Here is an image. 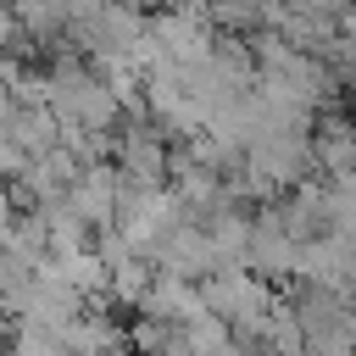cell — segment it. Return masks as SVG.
<instances>
[{"mask_svg": "<svg viewBox=\"0 0 356 356\" xmlns=\"http://www.w3.org/2000/svg\"><path fill=\"white\" fill-rule=\"evenodd\" d=\"M312 172L328 184L356 178V122L345 111H323L312 122Z\"/></svg>", "mask_w": 356, "mask_h": 356, "instance_id": "cell-7", "label": "cell"}, {"mask_svg": "<svg viewBox=\"0 0 356 356\" xmlns=\"http://www.w3.org/2000/svg\"><path fill=\"white\" fill-rule=\"evenodd\" d=\"M334 6H339V11H345V6H356V0H334Z\"/></svg>", "mask_w": 356, "mask_h": 356, "instance_id": "cell-15", "label": "cell"}, {"mask_svg": "<svg viewBox=\"0 0 356 356\" xmlns=\"http://www.w3.org/2000/svg\"><path fill=\"white\" fill-rule=\"evenodd\" d=\"M250 356H267V350H250Z\"/></svg>", "mask_w": 356, "mask_h": 356, "instance_id": "cell-17", "label": "cell"}, {"mask_svg": "<svg viewBox=\"0 0 356 356\" xmlns=\"http://www.w3.org/2000/svg\"><path fill=\"white\" fill-rule=\"evenodd\" d=\"M50 6H56V11L67 17V33H72V28H78V22H89V17H95V11L106 6V0H50Z\"/></svg>", "mask_w": 356, "mask_h": 356, "instance_id": "cell-13", "label": "cell"}, {"mask_svg": "<svg viewBox=\"0 0 356 356\" xmlns=\"http://www.w3.org/2000/svg\"><path fill=\"white\" fill-rule=\"evenodd\" d=\"M33 156L11 139V134H0V184H11V178H22V167H28Z\"/></svg>", "mask_w": 356, "mask_h": 356, "instance_id": "cell-12", "label": "cell"}, {"mask_svg": "<svg viewBox=\"0 0 356 356\" xmlns=\"http://www.w3.org/2000/svg\"><path fill=\"white\" fill-rule=\"evenodd\" d=\"M350 250H356V234H350Z\"/></svg>", "mask_w": 356, "mask_h": 356, "instance_id": "cell-16", "label": "cell"}, {"mask_svg": "<svg viewBox=\"0 0 356 356\" xmlns=\"http://www.w3.org/2000/svg\"><path fill=\"white\" fill-rule=\"evenodd\" d=\"M295 278L300 284H317V289H334V295H356V250H350V239H339V234L306 239Z\"/></svg>", "mask_w": 356, "mask_h": 356, "instance_id": "cell-6", "label": "cell"}, {"mask_svg": "<svg viewBox=\"0 0 356 356\" xmlns=\"http://www.w3.org/2000/svg\"><path fill=\"white\" fill-rule=\"evenodd\" d=\"M245 267L261 273L267 284H284L300 273V239L284 228L278 217V200H261L250 211V245H245Z\"/></svg>", "mask_w": 356, "mask_h": 356, "instance_id": "cell-3", "label": "cell"}, {"mask_svg": "<svg viewBox=\"0 0 356 356\" xmlns=\"http://www.w3.org/2000/svg\"><path fill=\"white\" fill-rule=\"evenodd\" d=\"M150 267L156 273H178V278H211L217 273V250H211V239H206V228L195 222V217H184L156 250H150Z\"/></svg>", "mask_w": 356, "mask_h": 356, "instance_id": "cell-5", "label": "cell"}, {"mask_svg": "<svg viewBox=\"0 0 356 356\" xmlns=\"http://www.w3.org/2000/svg\"><path fill=\"white\" fill-rule=\"evenodd\" d=\"M139 312L145 317H161V323H189V317H200L206 312V300H200V284L195 278H178V273H156L150 278V289H145V300H139Z\"/></svg>", "mask_w": 356, "mask_h": 356, "instance_id": "cell-9", "label": "cell"}, {"mask_svg": "<svg viewBox=\"0 0 356 356\" xmlns=\"http://www.w3.org/2000/svg\"><path fill=\"white\" fill-rule=\"evenodd\" d=\"M339 44H345V56L356 61V6H345V11H339Z\"/></svg>", "mask_w": 356, "mask_h": 356, "instance_id": "cell-14", "label": "cell"}, {"mask_svg": "<svg viewBox=\"0 0 356 356\" xmlns=\"http://www.w3.org/2000/svg\"><path fill=\"white\" fill-rule=\"evenodd\" d=\"M6 6H11V0H6Z\"/></svg>", "mask_w": 356, "mask_h": 356, "instance_id": "cell-18", "label": "cell"}, {"mask_svg": "<svg viewBox=\"0 0 356 356\" xmlns=\"http://www.w3.org/2000/svg\"><path fill=\"white\" fill-rule=\"evenodd\" d=\"M6 350H11V356H67L61 328H44V323H33V317H17V323H11Z\"/></svg>", "mask_w": 356, "mask_h": 356, "instance_id": "cell-11", "label": "cell"}, {"mask_svg": "<svg viewBox=\"0 0 356 356\" xmlns=\"http://www.w3.org/2000/svg\"><path fill=\"white\" fill-rule=\"evenodd\" d=\"M67 206H72L95 234L111 228L117 211H122V172H117V161H89V167H78V178H72V189H67Z\"/></svg>", "mask_w": 356, "mask_h": 356, "instance_id": "cell-4", "label": "cell"}, {"mask_svg": "<svg viewBox=\"0 0 356 356\" xmlns=\"http://www.w3.org/2000/svg\"><path fill=\"white\" fill-rule=\"evenodd\" d=\"M111 161L128 184H167L172 178V145L150 117H122L111 134Z\"/></svg>", "mask_w": 356, "mask_h": 356, "instance_id": "cell-2", "label": "cell"}, {"mask_svg": "<svg viewBox=\"0 0 356 356\" xmlns=\"http://www.w3.org/2000/svg\"><path fill=\"white\" fill-rule=\"evenodd\" d=\"M61 345H67V356H117V350H128V328L106 312V300H89L78 317H67Z\"/></svg>", "mask_w": 356, "mask_h": 356, "instance_id": "cell-8", "label": "cell"}, {"mask_svg": "<svg viewBox=\"0 0 356 356\" xmlns=\"http://www.w3.org/2000/svg\"><path fill=\"white\" fill-rule=\"evenodd\" d=\"M217 22L206 11V0H167L161 11H150V44H156V61H172V67H200L217 44Z\"/></svg>", "mask_w": 356, "mask_h": 356, "instance_id": "cell-1", "label": "cell"}, {"mask_svg": "<svg viewBox=\"0 0 356 356\" xmlns=\"http://www.w3.org/2000/svg\"><path fill=\"white\" fill-rule=\"evenodd\" d=\"M217 33H234V39H256V33H273V17H278V0H206Z\"/></svg>", "mask_w": 356, "mask_h": 356, "instance_id": "cell-10", "label": "cell"}]
</instances>
